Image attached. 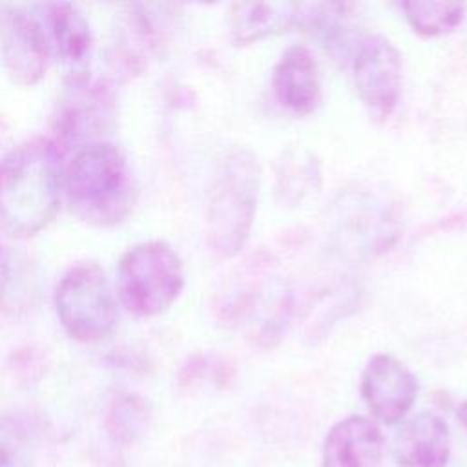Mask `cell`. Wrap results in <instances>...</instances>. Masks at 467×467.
Wrapping results in <instances>:
<instances>
[{
  "mask_svg": "<svg viewBox=\"0 0 467 467\" xmlns=\"http://www.w3.org/2000/svg\"><path fill=\"white\" fill-rule=\"evenodd\" d=\"M55 306L64 330L82 343L108 337L117 325V303L97 263H82L64 274L55 292Z\"/></svg>",
  "mask_w": 467,
  "mask_h": 467,
  "instance_id": "obj_5",
  "label": "cell"
},
{
  "mask_svg": "<svg viewBox=\"0 0 467 467\" xmlns=\"http://www.w3.org/2000/svg\"><path fill=\"white\" fill-rule=\"evenodd\" d=\"M64 192L71 212L93 226L124 221L137 195L126 155L108 140L77 151L64 173Z\"/></svg>",
  "mask_w": 467,
  "mask_h": 467,
  "instance_id": "obj_2",
  "label": "cell"
},
{
  "mask_svg": "<svg viewBox=\"0 0 467 467\" xmlns=\"http://www.w3.org/2000/svg\"><path fill=\"white\" fill-rule=\"evenodd\" d=\"M418 394L414 374L394 356L376 354L361 374V396L370 412L383 423L400 421Z\"/></svg>",
  "mask_w": 467,
  "mask_h": 467,
  "instance_id": "obj_8",
  "label": "cell"
},
{
  "mask_svg": "<svg viewBox=\"0 0 467 467\" xmlns=\"http://www.w3.org/2000/svg\"><path fill=\"white\" fill-rule=\"evenodd\" d=\"M146 416L148 412H146V407L140 403V400L128 396L120 400L111 412V420L115 421L113 432L119 438L131 440V436L140 432V429L144 427Z\"/></svg>",
  "mask_w": 467,
  "mask_h": 467,
  "instance_id": "obj_19",
  "label": "cell"
},
{
  "mask_svg": "<svg viewBox=\"0 0 467 467\" xmlns=\"http://www.w3.org/2000/svg\"><path fill=\"white\" fill-rule=\"evenodd\" d=\"M401 9L410 27L425 36H436L456 29L467 13L463 2L451 0H410L403 2Z\"/></svg>",
  "mask_w": 467,
  "mask_h": 467,
  "instance_id": "obj_16",
  "label": "cell"
},
{
  "mask_svg": "<svg viewBox=\"0 0 467 467\" xmlns=\"http://www.w3.org/2000/svg\"><path fill=\"white\" fill-rule=\"evenodd\" d=\"M2 58L11 82L18 86L36 84L51 58L44 27L36 15L15 9L4 22Z\"/></svg>",
  "mask_w": 467,
  "mask_h": 467,
  "instance_id": "obj_9",
  "label": "cell"
},
{
  "mask_svg": "<svg viewBox=\"0 0 467 467\" xmlns=\"http://www.w3.org/2000/svg\"><path fill=\"white\" fill-rule=\"evenodd\" d=\"M261 182L254 153L235 150L215 177L208 202V243L219 257H234L244 246L255 215Z\"/></svg>",
  "mask_w": 467,
  "mask_h": 467,
  "instance_id": "obj_3",
  "label": "cell"
},
{
  "mask_svg": "<svg viewBox=\"0 0 467 467\" xmlns=\"http://www.w3.org/2000/svg\"><path fill=\"white\" fill-rule=\"evenodd\" d=\"M64 171L55 142H20L0 161V226L15 237L44 230L57 215Z\"/></svg>",
  "mask_w": 467,
  "mask_h": 467,
  "instance_id": "obj_1",
  "label": "cell"
},
{
  "mask_svg": "<svg viewBox=\"0 0 467 467\" xmlns=\"http://www.w3.org/2000/svg\"><path fill=\"white\" fill-rule=\"evenodd\" d=\"M272 86L277 100L296 115H306L319 102L317 62L303 46L288 47L274 67Z\"/></svg>",
  "mask_w": 467,
  "mask_h": 467,
  "instance_id": "obj_12",
  "label": "cell"
},
{
  "mask_svg": "<svg viewBox=\"0 0 467 467\" xmlns=\"http://www.w3.org/2000/svg\"><path fill=\"white\" fill-rule=\"evenodd\" d=\"M184 286L177 252L164 241H144L122 254L117 266V294L128 312L153 317L166 312Z\"/></svg>",
  "mask_w": 467,
  "mask_h": 467,
  "instance_id": "obj_4",
  "label": "cell"
},
{
  "mask_svg": "<svg viewBox=\"0 0 467 467\" xmlns=\"http://www.w3.org/2000/svg\"><path fill=\"white\" fill-rule=\"evenodd\" d=\"M0 467H33L29 432L11 414H0Z\"/></svg>",
  "mask_w": 467,
  "mask_h": 467,
  "instance_id": "obj_18",
  "label": "cell"
},
{
  "mask_svg": "<svg viewBox=\"0 0 467 467\" xmlns=\"http://www.w3.org/2000/svg\"><path fill=\"white\" fill-rule=\"evenodd\" d=\"M319 162L308 151H288L279 162V192L290 202L301 201L303 195L319 186Z\"/></svg>",
  "mask_w": 467,
  "mask_h": 467,
  "instance_id": "obj_17",
  "label": "cell"
},
{
  "mask_svg": "<svg viewBox=\"0 0 467 467\" xmlns=\"http://www.w3.org/2000/svg\"><path fill=\"white\" fill-rule=\"evenodd\" d=\"M301 22V4L294 2H237L228 24L235 44H250L268 35L285 33Z\"/></svg>",
  "mask_w": 467,
  "mask_h": 467,
  "instance_id": "obj_14",
  "label": "cell"
},
{
  "mask_svg": "<svg viewBox=\"0 0 467 467\" xmlns=\"http://www.w3.org/2000/svg\"><path fill=\"white\" fill-rule=\"evenodd\" d=\"M458 421L462 423V427H463L465 432H467V401H463V403L458 407Z\"/></svg>",
  "mask_w": 467,
  "mask_h": 467,
  "instance_id": "obj_20",
  "label": "cell"
},
{
  "mask_svg": "<svg viewBox=\"0 0 467 467\" xmlns=\"http://www.w3.org/2000/svg\"><path fill=\"white\" fill-rule=\"evenodd\" d=\"M58 115L57 133L66 142H78L84 146L104 140L106 130L113 120V100L108 91L88 82L80 86H67Z\"/></svg>",
  "mask_w": 467,
  "mask_h": 467,
  "instance_id": "obj_10",
  "label": "cell"
},
{
  "mask_svg": "<svg viewBox=\"0 0 467 467\" xmlns=\"http://www.w3.org/2000/svg\"><path fill=\"white\" fill-rule=\"evenodd\" d=\"M449 454V427L434 414L423 412L409 420L394 443L398 467H445Z\"/></svg>",
  "mask_w": 467,
  "mask_h": 467,
  "instance_id": "obj_13",
  "label": "cell"
},
{
  "mask_svg": "<svg viewBox=\"0 0 467 467\" xmlns=\"http://www.w3.org/2000/svg\"><path fill=\"white\" fill-rule=\"evenodd\" d=\"M354 84L361 100L378 115H389L401 93V55L381 36H365L354 57Z\"/></svg>",
  "mask_w": 467,
  "mask_h": 467,
  "instance_id": "obj_7",
  "label": "cell"
},
{
  "mask_svg": "<svg viewBox=\"0 0 467 467\" xmlns=\"http://www.w3.org/2000/svg\"><path fill=\"white\" fill-rule=\"evenodd\" d=\"M341 215L339 235H343V243L358 252H374L389 246L392 232V219L387 208H381L374 202L354 201Z\"/></svg>",
  "mask_w": 467,
  "mask_h": 467,
  "instance_id": "obj_15",
  "label": "cell"
},
{
  "mask_svg": "<svg viewBox=\"0 0 467 467\" xmlns=\"http://www.w3.org/2000/svg\"><path fill=\"white\" fill-rule=\"evenodd\" d=\"M36 9L47 38L49 55L55 58L66 86L86 84L93 49L88 18L78 7L67 2L42 4Z\"/></svg>",
  "mask_w": 467,
  "mask_h": 467,
  "instance_id": "obj_6",
  "label": "cell"
},
{
  "mask_svg": "<svg viewBox=\"0 0 467 467\" xmlns=\"http://www.w3.org/2000/svg\"><path fill=\"white\" fill-rule=\"evenodd\" d=\"M385 441L379 427L365 416L337 421L323 441V467H381Z\"/></svg>",
  "mask_w": 467,
  "mask_h": 467,
  "instance_id": "obj_11",
  "label": "cell"
}]
</instances>
